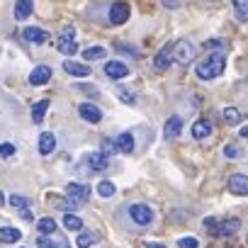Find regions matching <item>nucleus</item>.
I'll return each instance as SVG.
<instances>
[{"label": "nucleus", "mask_w": 248, "mask_h": 248, "mask_svg": "<svg viewBox=\"0 0 248 248\" xmlns=\"http://www.w3.org/2000/svg\"><path fill=\"white\" fill-rule=\"evenodd\" d=\"M17 212H20V217H22L25 221H32V219H34V217H32V212H30L27 207H25V209H17Z\"/></svg>", "instance_id": "obj_40"}, {"label": "nucleus", "mask_w": 248, "mask_h": 248, "mask_svg": "<svg viewBox=\"0 0 248 248\" xmlns=\"http://www.w3.org/2000/svg\"><path fill=\"white\" fill-rule=\"evenodd\" d=\"M229 190H231L233 195H248V175L233 173V175L229 178Z\"/></svg>", "instance_id": "obj_11"}, {"label": "nucleus", "mask_w": 248, "mask_h": 248, "mask_svg": "<svg viewBox=\"0 0 248 248\" xmlns=\"http://www.w3.org/2000/svg\"><path fill=\"white\" fill-rule=\"evenodd\" d=\"M241 132V137H248V127H243V129H238Z\"/></svg>", "instance_id": "obj_43"}, {"label": "nucleus", "mask_w": 248, "mask_h": 248, "mask_svg": "<svg viewBox=\"0 0 248 248\" xmlns=\"http://www.w3.org/2000/svg\"><path fill=\"white\" fill-rule=\"evenodd\" d=\"M119 149H117V141H112V139H102V154L105 156H114Z\"/></svg>", "instance_id": "obj_33"}, {"label": "nucleus", "mask_w": 248, "mask_h": 248, "mask_svg": "<svg viewBox=\"0 0 248 248\" xmlns=\"http://www.w3.org/2000/svg\"><path fill=\"white\" fill-rule=\"evenodd\" d=\"M238 22H248V0H231Z\"/></svg>", "instance_id": "obj_21"}, {"label": "nucleus", "mask_w": 248, "mask_h": 248, "mask_svg": "<svg viewBox=\"0 0 248 248\" xmlns=\"http://www.w3.org/2000/svg\"><path fill=\"white\" fill-rule=\"evenodd\" d=\"M63 71L66 73H71V76H76V78H88L93 71H90V66H85V63H78V61H63Z\"/></svg>", "instance_id": "obj_13"}, {"label": "nucleus", "mask_w": 248, "mask_h": 248, "mask_svg": "<svg viewBox=\"0 0 248 248\" xmlns=\"http://www.w3.org/2000/svg\"><path fill=\"white\" fill-rule=\"evenodd\" d=\"M46 109H49V100H39V102L32 107V122H34V124H39V122L44 119Z\"/></svg>", "instance_id": "obj_27"}, {"label": "nucleus", "mask_w": 248, "mask_h": 248, "mask_svg": "<svg viewBox=\"0 0 248 248\" xmlns=\"http://www.w3.org/2000/svg\"><path fill=\"white\" fill-rule=\"evenodd\" d=\"M129 217H132V221L139 224V226H149V224L154 221V212H151V207H146V204H129Z\"/></svg>", "instance_id": "obj_5"}, {"label": "nucleus", "mask_w": 248, "mask_h": 248, "mask_svg": "<svg viewBox=\"0 0 248 248\" xmlns=\"http://www.w3.org/2000/svg\"><path fill=\"white\" fill-rule=\"evenodd\" d=\"M161 5L168 8V10H178L180 8V0H161Z\"/></svg>", "instance_id": "obj_39"}, {"label": "nucleus", "mask_w": 248, "mask_h": 248, "mask_svg": "<svg viewBox=\"0 0 248 248\" xmlns=\"http://www.w3.org/2000/svg\"><path fill=\"white\" fill-rule=\"evenodd\" d=\"M20 238H22V233L15 226H3L0 229V243H17Z\"/></svg>", "instance_id": "obj_18"}, {"label": "nucleus", "mask_w": 248, "mask_h": 248, "mask_svg": "<svg viewBox=\"0 0 248 248\" xmlns=\"http://www.w3.org/2000/svg\"><path fill=\"white\" fill-rule=\"evenodd\" d=\"M32 10H34L32 0H15V20H27Z\"/></svg>", "instance_id": "obj_17"}, {"label": "nucleus", "mask_w": 248, "mask_h": 248, "mask_svg": "<svg viewBox=\"0 0 248 248\" xmlns=\"http://www.w3.org/2000/svg\"><path fill=\"white\" fill-rule=\"evenodd\" d=\"M63 226H66L68 231H80V229H83V221H80L76 214H66V217H63Z\"/></svg>", "instance_id": "obj_32"}, {"label": "nucleus", "mask_w": 248, "mask_h": 248, "mask_svg": "<svg viewBox=\"0 0 248 248\" xmlns=\"http://www.w3.org/2000/svg\"><path fill=\"white\" fill-rule=\"evenodd\" d=\"M117 97H119L124 105H137V93H134L132 88L119 85V88H117Z\"/></svg>", "instance_id": "obj_26"}, {"label": "nucleus", "mask_w": 248, "mask_h": 248, "mask_svg": "<svg viewBox=\"0 0 248 248\" xmlns=\"http://www.w3.org/2000/svg\"><path fill=\"white\" fill-rule=\"evenodd\" d=\"M238 226H241V224H238V219H226V221L214 231V233H219V236H233V233L238 231Z\"/></svg>", "instance_id": "obj_24"}, {"label": "nucleus", "mask_w": 248, "mask_h": 248, "mask_svg": "<svg viewBox=\"0 0 248 248\" xmlns=\"http://www.w3.org/2000/svg\"><path fill=\"white\" fill-rule=\"evenodd\" d=\"M78 114H80V119H85V122H90V124H97V122L102 119V109H100L97 105H93V102H83V105L78 107Z\"/></svg>", "instance_id": "obj_7"}, {"label": "nucleus", "mask_w": 248, "mask_h": 248, "mask_svg": "<svg viewBox=\"0 0 248 248\" xmlns=\"http://www.w3.org/2000/svg\"><path fill=\"white\" fill-rule=\"evenodd\" d=\"M49 202H51L56 209H61V212H63V209H66V212H73L76 204H78V202H73L71 197H68V200H61V197H56V195H49Z\"/></svg>", "instance_id": "obj_22"}, {"label": "nucleus", "mask_w": 248, "mask_h": 248, "mask_svg": "<svg viewBox=\"0 0 248 248\" xmlns=\"http://www.w3.org/2000/svg\"><path fill=\"white\" fill-rule=\"evenodd\" d=\"M204 46H224V42H219V39H209Z\"/></svg>", "instance_id": "obj_41"}, {"label": "nucleus", "mask_w": 248, "mask_h": 248, "mask_svg": "<svg viewBox=\"0 0 248 248\" xmlns=\"http://www.w3.org/2000/svg\"><path fill=\"white\" fill-rule=\"evenodd\" d=\"M73 90H80V93H85V95H90V97H97V90H95L93 85H88V83H78Z\"/></svg>", "instance_id": "obj_35"}, {"label": "nucleus", "mask_w": 248, "mask_h": 248, "mask_svg": "<svg viewBox=\"0 0 248 248\" xmlns=\"http://www.w3.org/2000/svg\"><path fill=\"white\" fill-rule=\"evenodd\" d=\"M241 119H243V114H241L236 107H226V109H224V122H226V124H238Z\"/></svg>", "instance_id": "obj_31"}, {"label": "nucleus", "mask_w": 248, "mask_h": 248, "mask_svg": "<svg viewBox=\"0 0 248 248\" xmlns=\"http://www.w3.org/2000/svg\"><path fill=\"white\" fill-rule=\"evenodd\" d=\"M78 248H90V246H95L97 243V233H93V231H83V233H78Z\"/></svg>", "instance_id": "obj_29"}, {"label": "nucleus", "mask_w": 248, "mask_h": 248, "mask_svg": "<svg viewBox=\"0 0 248 248\" xmlns=\"http://www.w3.org/2000/svg\"><path fill=\"white\" fill-rule=\"evenodd\" d=\"M109 156H105L102 151H95V154H85V166H88V170H93V173H97V170H105L107 166H109V161H107Z\"/></svg>", "instance_id": "obj_6"}, {"label": "nucleus", "mask_w": 248, "mask_h": 248, "mask_svg": "<svg viewBox=\"0 0 248 248\" xmlns=\"http://www.w3.org/2000/svg\"><path fill=\"white\" fill-rule=\"evenodd\" d=\"M224 68H226V56H224L221 51H214V54H209L204 61H200V63H197L195 73H197V78H200V80H212V78L221 76V71H224Z\"/></svg>", "instance_id": "obj_1"}, {"label": "nucleus", "mask_w": 248, "mask_h": 248, "mask_svg": "<svg viewBox=\"0 0 248 248\" xmlns=\"http://www.w3.org/2000/svg\"><path fill=\"white\" fill-rule=\"evenodd\" d=\"M66 195H68L73 202H83V200L90 197V187H88L85 183H83V185H80V183H68V185H66Z\"/></svg>", "instance_id": "obj_10"}, {"label": "nucleus", "mask_w": 248, "mask_h": 248, "mask_svg": "<svg viewBox=\"0 0 248 248\" xmlns=\"http://www.w3.org/2000/svg\"><path fill=\"white\" fill-rule=\"evenodd\" d=\"M195 56H197V49L190 39H178L173 44V61L178 66H190L195 61Z\"/></svg>", "instance_id": "obj_2"}, {"label": "nucleus", "mask_w": 248, "mask_h": 248, "mask_svg": "<svg viewBox=\"0 0 248 248\" xmlns=\"http://www.w3.org/2000/svg\"><path fill=\"white\" fill-rule=\"evenodd\" d=\"M37 246H39V248H71L66 238H63V241H54V238H49V236H44V233L39 236Z\"/></svg>", "instance_id": "obj_25"}, {"label": "nucleus", "mask_w": 248, "mask_h": 248, "mask_svg": "<svg viewBox=\"0 0 248 248\" xmlns=\"http://www.w3.org/2000/svg\"><path fill=\"white\" fill-rule=\"evenodd\" d=\"M129 13H132L129 3H124V0H117V3L109 5V22H112V25H124V22L129 20Z\"/></svg>", "instance_id": "obj_4"}, {"label": "nucleus", "mask_w": 248, "mask_h": 248, "mask_svg": "<svg viewBox=\"0 0 248 248\" xmlns=\"http://www.w3.org/2000/svg\"><path fill=\"white\" fill-rule=\"evenodd\" d=\"M173 44H168L163 51H158L156 56H154V68L156 71H168V66H170V61H173Z\"/></svg>", "instance_id": "obj_12"}, {"label": "nucleus", "mask_w": 248, "mask_h": 248, "mask_svg": "<svg viewBox=\"0 0 248 248\" xmlns=\"http://www.w3.org/2000/svg\"><path fill=\"white\" fill-rule=\"evenodd\" d=\"M105 54H107L105 46H90V49L83 51V59L85 61H100V59H105Z\"/></svg>", "instance_id": "obj_28"}, {"label": "nucleus", "mask_w": 248, "mask_h": 248, "mask_svg": "<svg viewBox=\"0 0 248 248\" xmlns=\"http://www.w3.org/2000/svg\"><path fill=\"white\" fill-rule=\"evenodd\" d=\"M105 76L112 78V80H119V78L129 76V68H127V63H122V61H107L105 63Z\"/></svg>", "instance_id": "obj_9"}, {"label": "nucleus", "mask_w": 248, "mask_h": 248, "mask_svg": "<svg viewBox=\"0 0 248 248\" xmlns=\"http://www.w3.org/2000/svg\"><path fill=\"white\" fill-rule=\"evenodd\" d=\"M149 248H166L163 243H149Z\"/></svg>", "instance_id": "obj_42"}, {"label": "nucleus", "mask_w": 248, "mask_h": 248, "mask_svg": "<svg viewBox=\"0 0 248 248\" xmlns=\"http://www.w3.org/2000/svg\"><path fill=\"white\" fill-rule=\"evenodd\" d=\"M59 51L66 54V56H73L78 54V44H76V30L73 27H66L59 37Z\"/></svg>", "instance_id": "obj_3"}, {"label": "nucleus", "mask_w": 248, "mask_h": 248, "mask_svg": "<svg viewBox=\"0 0 248 248\" xmlns=\"http://www.w3.org/2000/svg\"><path fill=\"white\" fill-rule=\"evenodd\" d=\"M51 80V68L49 66H37L32 73H30V83L32 85H44Z\"/></svg>", "instance_id": "obj_14"}, {"label": "nucleus", "mask_w": 248, "mask_h": 248, "mask_svg": "<svg viewBox=\"0 0 248 248\" xmlns=\"http://www.w3.org/2000/svg\"><path fill=\"white\" fill-rule=\"evenodd\" d=\"M25 39H30L34 44H44L49 39V34L44 30H39V27H25Z\"/></svg>", "instance_id": "obj_19"}, {"label": "nucleus", "mask_w": 248, "mask_h": 248, "mask_svg": "<svg viewBox=\"0 0 248 248\" xmlns=\"http://www.w3.org/2000/svg\"><path fill=\"white\" fill-rule=\"evenodd\" d=\"M54 149H56V139H54V134H51V132H42V134H39V154L49 156Z\"/></svg>", "instance_id": "obj_16"}, {"label": "nucleus", "mask_w": 248, "mask_h": 248, "mask_svg": "<svg viewBox=\"0 0 248 248\" xmlns=\"http://www.w3.org/2000/svg\"><path fill=\"white\" fill-rule=\"evenodd\" d=\"M178 248H200V241L192 236H185V238H178Z\"/></svg>", "instance_id": "obj_34"}, {"label": "nucleus", "mask_w": 248, "mask_h": 248, "mask_svg": "<svg viewBox=\"0 0 248 248\" xmlns=\"http://www.w3.org/2000/svg\"><path fill=\"white\" fill-rule=\"evenodd\" d=\"M114 192H117L114 183H109V180H100V183H97V195H100V197H112Z\"/></svg>", "instance_id": "obj_30"}, {"label": "nucleus", "mask_w": 248, "mask_h": 248, "mask_svg": "<svg viewBox=\"0 0 248 248\" xmlns=\"http://www.w3.org/2000/svg\"><path fill=\"white\" fill-rule=\"evenodd\" d=\"M209 134H212V122H209V119H197V122L192 124V137H195L197 141L207 139Z\"/></svg>", "instance_id": "obj_15"}, {"label": "nucleus", "mask_w": 248, "mask_h": 248, "mask_svg": "<svg viewBox=\"0 0 248 248\" xmlns=\"http://www.w3.org/2000/svg\"><path fill=\"white\" fill-rule=\"evenodd\" d=\"M10 204L17 207V209H25V207H27V200H25L22 195H13V197H10Z\"/></svg>", "instance_id": "obj_36"}, {"label": "nucleus", "mask_w": 248, "mask_h": 248, "mask_svg": "<svg viewBox=\"0 0 248 248\" xmlns=\"http://www.w3.org/2000/svg\"><path fill=\"white\" fill-rule=\"evenodd\" d=\"M56 221L51 219V217H42L39 221H37V229H39V233H44V236H51L54 231H56Z\"/></svg>", "instance_id": "obj_23"}, {"label": "nucleus", "mask_w": 248, "mask_h": 248, "mask_svg": "<svg viewBox=\"0 0 248 248\" xmlns=\"http://www.w3.org/2000/svg\"><path fill=\"white\" fill-rule=\"evenodd\" d=\"M13 154H15V146H13V144H8V141L0 144V156H3V158H10Z\"/></svg>", "instance_id": "obj_37"}, {"label": "nucleus", "mask_w": 248, "mask_h": 248, "mask_svg": "<svg viewBox=\"0 0 248 248\" xmlns=\"http://www.w3.org/2000/svg\"><path fill=\"white\" fill-rule=\"evenodd\" d=\"M117 149H119L122 154H132V151H134V137H132L129 132L119 134V137H117Z\"/></svg>", "instance_id": "obj_20"}, {"label": "nucleus", "mask_w": 248, "mask_h": 248, "mask_svg": "<svg viewBox=\"0 0 248 248\" xmlns=\"http://www.w3.org/2000/svg\"><path fill=\"white\" fill-rule=\"evenodd\" d=\"M224 156H226V158H238V156H241V151H238L233 144H229V146H224Z\"/></svg>", "instance_id": "obj_38"}, {"label": "nucleus", "mask_w": 248, "mask_h": 248, "mask_svg": "<svg viewBox=\"0 0 248 248\" xmlns=\"http://www.w3.org/2000/svg\"><path fill=\"white\" fill-rule=\"evenodd\" d=\"M180 129H183V117H178V114L168 117L166 127H163V139H166V141H173V139H178Z\"/></svg>", "instance_id": "obj_8"}]
</instances>
